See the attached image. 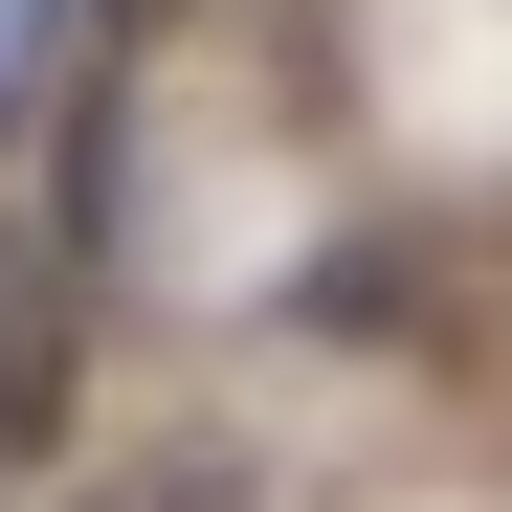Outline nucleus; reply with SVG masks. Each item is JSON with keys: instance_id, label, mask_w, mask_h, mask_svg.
Instances as JSON below:
<instances>
[{"instance_id": "1", "label": "nucleus", "mask_w": 512, "mask_h": 512, "mask_svg": "<svg viewBox=\"0 0 512 512\" xmlns=\"http://www.w3.org/2000/svg\"><path fill=\"white\" fill-rule=\"evenodd\" d=\"M23 423H67V312L0 268V446H23Z\"/></svg>"}, {"instance_id": "2", "label": "nucleus", "mask_w": 512, "mask_h": 512, "mask_svg": "<svg viewBox=\"0 0 512 512\" xmlns=\"http://www.w3.org/2000/svg\"><path fill=\"white\" fill-rule=\"evenodd\" d=\"M112 23H156V0H112Z\"/></svg>"}]
</instances>
